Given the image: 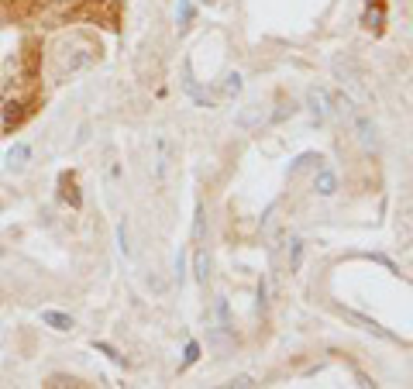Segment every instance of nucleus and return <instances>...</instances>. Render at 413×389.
Masks as SVG:
<instances>
[{
    "label": "nucleus",
    "instance_id": "2eb2a0df",
    "mask_svg": "<svg viewBox=\"0 0 413 389\" xmlns=\"http://www.w3.org/2000/svg\"><path fill=\"white\" fill-rule=\"evenodd\" d=\"M361 21L379 31V28H383V21H386V7H383L379 0H368V11H365V18H361Z\"/></svg>",
    "mask_w": 413,
    "mask_h": 389
},
{
    "label": "nucleus",
    "instance_id": "dca6fc26",
    "mask_svg": "<svg viewBox=\"0 0 413 389\" xmlns=\"http://www.w3.org/2000/svg\"><path fill=\"white\" fill-rule=\"evenodd\" d=\"M193 18H197L193 0H180V7H176V25H180V31H186V28L193 25Z\"/></svg>",
    "mask_w": 413,
    "mask_h": 389
},
{
    "label": "nucleus",
    "instance_id": "6e6552de",
    "mask_svg": "<svg viewBox=\"0 0 413 389\" xmlns=\"http://www.w3.org/2000/svg\"><path fill=\"white\" fill-rule=\"evenodd\" d=\"M313 190H317V197H335L337 193V176L331 169H317L313 173Z\"/></svg>",
    "mask_w": 413,
    "mask_h": 389
},
{
    "label": "nucleus",
    "instance_id": "f03ea898",
    "mask_svg": "<svg viewBox=\"0 0 413 389\" xmlns=\"http://www.w3.org/2000/svg\"><path fill=\"white\" fill-rule=\"evenodd\" d=\"M351 124H355V134H359L361 149H365V152H376V149H379V128H376V121H372L368 114H359V110H355Z\"/></svg>",
    "mask_w": 413,
    "mask_h": 389
},
{
    "label": "nucleus",
    "instance_id": "0eeeda50",
    "mask_svg": "<svg viewBox=\"0 0 413 389\" xmlns=\"http://www.w3.org/2000/svg\"><path fill=\"white\" fill-rule=\"evenodd\" d=\"M327 104H331V114H337L341 121H351V117H355V100H351L344 90L331 93V97H327Z\"/></svg>",
    "mask_w": 413,
    "mask_h": 389
},
{
    "label": "nucleus",
    "instance_id": "f8f14e48",
    "mask_svg": "<svg viewBox=\"0 0 413 389\" xmlns=\"http://www.w3.org/2000/svg\"><path fill=\"white\" fill-rule=\"evenodd\" d=\"M90 62H93V52H90V49H76L73 55H66L62 69H66V73H79V69H86Z\"/></svg>",
    "mask_w": 413,
    "mask_h": 389
},
{
    "label": "nucleus",
    "instance_id": "4be33fe9",
    "mask_svg": "<svg viewBox=\"0 0 413 389\" xmlns=\"http://www.w3.org/2000/svg\"><path fill=\"white\" fill-rule=\"evenodd\" d=\"M269 310V279L258 276V313Z\"/></svg>",
    "mask_w": 413,
    "mask_h": 389
},
{
    "label": "nucleus",
    "instance_id": "ddd939ff",
    "mask_svg": "<svg viewBox=\"0 0 413 389\" xmlns=\"http://www.w3.org/2000/svg\"><path fill=\"white\" fill-rule=\"evenodd\" d=\"M193 276H197L200 286L210 283V255H206L204 248H197V255H193Z\"/></svg>",
    "mask_w": 413,
    "mask_h": 389
},
{
    "label": "nucleus",
    "instance_id": "cd10ccee",
    "mask_svg": "<svg viewBox=\"0 0 413 389\" xmlns=\"http://www.w3.org/2000/svg\"><path fill=\"white\" fill-rule=\"evenodd\" d=\"M97 348H100V352H103V355H107V359H110V362H121V355H117V348H114V344H107V341H100Z\"/></svg>",
    "mask_w": 413,
    "mask_h": 389
},
{
    "label": "nucleus",
    "instance_id": "bb28decb",
    "mask_svg": "<svg viewBox=\"0 0 413 389\" xmlns=\"http://www.w3.org/2000/svg\"><path fill=\"white\" fill-rule=\"evenodd\" d=\"M197 359H200V344H197V341H190V344H186V365H193Z\"/></svg>",
    "mask_w": 413,
    "mask_h": 389
},
{
    "label": "nucleus",
    "instance_id": "aec40b11",
    "mask_svg": "<svg viewBox=\"0 0 413 389\" xmlns=\"http://www.w3.org/2000/svg\"><path fill=\"white\" fill-rule=\"evenodd\" d=\"M206 238V214H204V204H197V217H193V241L204 245Z\"/></svg>",
    "mask_w": 413,
    "mask_h": 389
},
{
    "label": "nucleus",
    "instance_id": "6ab92c4d",
    "mask_svg": "<svg viewBox=\"0 0 413 389\" xmlns=\"http://www.w3.org/2000/svg\"><path fill=\"white\" fill-rule=\"evenodd\" d=\"M117 248H121V255L131 259V234H128V217H121L117 221Z\"/></svg>",
    "mask_w": 413,
    "mask_h": 389
},
{
    "label": "nucleus",
    "instance_id": "f257e3e1",
    "mask_svg": "<svg viewBox=\"0 0 413 389\" xmlns=\"http://www.w3.org/2000/svg\"><path fill=\"white\" fill-rule=\"evenodd\" d=\"M337 313H341V317H344V320H351V324H359L361 331H368V335L383 337V341H392V344H396V341H400V337L392 335V331H386V327H383V324H379V320H372V317H368V313H359V310H351V307H337Z\"/></svg>",
    "mask_w": 413,
    "mask_h": 389
},
{
    "label": "nucleus",
    "instance_id": "7ed1b4c3",
    "mask_svg": "<svg viewBox=\"0 0 413 389\" xmlns=\"http://www.w3.org/2000/svg\"><path fill=\"white\" fill-rule=\"evenodd\" d=\"M307 110H310V117H313V124H324V121L331 117L327 93H324L320 86H310V90H307Z\"/></svg>",
    "mask_w": 413,
    "mask_h": 389
},
{
    "label": "nucleus",
    "instance_id": "1a4fd4ad",
    "mask_svg": "<svg viewBox=\"0 0 413 389\" xmlns=\"http://www.w3.org/2000/svg\"><path fill=\"white\" fill-rule=\"evenodd\" d=\"M155 149H158V158H155V182H165V169H169V138L158 134V138H155Z\"/></svg>",
    "mask_w": 413,
    "mask_h": 389
},
{
    "label": "nucleus",
    "instance_id": "423d86ee",
    "mask_svg": "<svg viewBox=\"0 0 413 389\" xmlns=\"http://www.w3.org/2000/svg\"><path fill=\"white\" fill-rule=\"evenodd\" d=\"M262 121H265V107L262 104H248V107H241V110L234 114V128H241V131L258 128Z\"/></svg>",
    "mask_w": 413,
    "mask_h": 389
},
{
    "label": "nucleus",
    "instance_id": "9d476101",
    "mask_svg": "<svg viewBox=\"0 0 413 389\" xmlns=\"http://www.w3.org/2000/svg\"><path fill=\"white\" fill-rule=\"evenodd\" d=\"M214 317H217V324H221V335H234V320H231L228 296H217V300H214Z\"/></svg>",
    "mask_w": 413,
    "mask_h": 389
},
{
    "label": "nucleus",
    "instance_id": "f3484780",
    "mask_svg": "<svg viewBox=\"0 0 413 389\" xmlns=\"http://www.w3.org/2000/svg\"><path fill=\"white\" fill-rule=\"evenodd\" d=\"M293 114H296V104H293V100H279L276 110L269 114V124H283V121H289Z\"/></svg>",
    "mask_w": 413,
    "mask_h": 389
},
{
    "label": "nucleus",
    "instance_id": "5701e85b",
    "mask_svg": "<svg viewBox=\"0 0 413 389\" xmlns=\"http://www.w3.org/2000/svg\"><path fill=\"white\" fill-rule=\"evenodd\" d=\"M228 386H234V389H252V386H258V383L252 379V376H234Z\"/></svg>",
    "mask_w": 413,
    "mask_h": 389
},
{
    "label": "nucleus",
    "instance_id": "9b49d317",
    "mask_svg": "<svg viewBox=\"0 0 413 389\" xmlns=\"http://www.w3.org/2000/svg\"><path fill=\"white\" fill-rule=\"evenodd\" d=\"M42 324L52 331H73V317L62 310H42Z\"/></svg>",
    "mask_w": 413,
    "mask_h": 389
},
{
    "label": "nucleus",
    "instance_id": "a211bd4d",
    "mask_svg": "<svg viewBox=\"0 0 413 389\" xmlns=\"http://www.w3.org/2000/svg\"><path fill=\"white\" fill-rule=\"evenodd\" d=\"M303 248H307V245H303L300 238L289 241V272H300V269H303Z\"/></svg>",
    "mask_w": 413,
    "mask_h": 389
},
{
    "label": "nucleus",
    "instance_id": "20e7f679",
    "mask_svg": "<svg viewBox=\"0 0 413 389\" xmlns=\"http://www.w3.org/2000/svg\"><path fill=\"white\" fill-rule=\"evenodd\" d=\"M182 90H186L200 107H214V97H210L206 90H200V83H197V76H193V62H190V59L182 62Z\"/></svg>",
    "mask_w": 413,
    "mask_h": 389
},
{
    "label": "nucleus",
    "instance_id": "b1692460",
    "mask_svg": "<svg viewBox=\"0 0 413 389\" xmlns=\"http://www.w3.org/2000/svg\"><path fill=\"white\" fill-rule=\"evenodd\" d=\"M317 158H320V156H310V152H307V156H300V158H296V166H293V169H289V176H296V173H300V169H307L310 162H317Z\"/></svg>",
    "mask_w": 413,
    "mask_h": 389
},
{
    "label": "nucleus",
    "instance_id": "39448f33",
    "mask_svg": "<svg viewBox=\"0 0 413 389\" xmlns=\"http://www.w3.org/2000/svg\"><path fill=\"white\" fill-rule=\"evenodd\" d=\"M28 162H31V145H25V141H14V145L7 149V156H4L7 173H25Z\"/></svg>",
    "mask_w": 413,
    "mask_h": 389
},
{
    "label": "nucleus",
    "instance_id": "a878e982",
    "mask_svg": "<svg viewBox=\"0 0 413 389\" xmlns=\"http://www.w3.org/2000/svg\"><path fill=\"white\" fill-rule=\"evenodd\" d=\"M182 276H186V248L176 252V279H180V283H182Z\"/></svg>",
    "mask_w": 413,
    "mask_h": 389
},
{
    "label": "nucleus",
    "instance_id": "393cba45",
    "mask_svg": "<svg viewBox=\"0 0 413 389\" xmlns=\"http://www.w3.org/2000/svg\"><path fill=\"white\" fill-rule=\"evenodd\" d=\"M49 386L52 389H55V386H73V389H79L83 383H79V379H66V376H55V379H49Z\"/></svg>",
    "mask_w": 413,
    "mask_h": 389
},
{
    "label": "nucleus",
    "instance_id": "4468645a",
    "mask_svg": "<svg viewBox=\"0 0 413 389\" xmlns=\"http://www.w3.org/2000/svg\"><path fill=\"white\" fill-rule=\"evenodd\" d=\"M241 86H245L241 73H228V76L221 79V97H224V100H234V97L241 93Z\"/></svg>",
    "mask_w": 413,
    "mask_h": 389
},
{
    "label": "nucleus",
    "instance_id": "412c9836",
    "mask_svg": "<svg viewBox=\"0 0 413 389\" xmlns=\"http://www.w3.org/2000/svg\"><path fill=\"white\" fill-rule=\"evenodd\" d=\"M62 200H69L73 207H79L83 200H79V193H76V182L69 180V176H62Z\"/></svg>",
    "mask_w": 413,
    "mask_h": 389
}]
</instances>
